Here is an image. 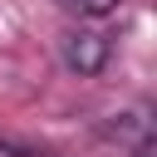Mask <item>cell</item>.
I'll return each mask as SVG.
<instances>
[{
	"instance_id": "6da1fadb",
	"label": "cell",
	"mask_w": 157,
	"mask_h": 157,
	"mask_svg": "<svg viewBox=\"0 0 157 157\" xmlns=\"http://www.w3.org/2000/svg\"><path fill=\"white\" fill-rule=\"evenodd\" d=\"M59 54H64V64H69L78 78H93V74L108 69V59H113V39H108L103 29H93V25H78V29L64 34Z\"/></svg>"
},
{
	"instance_id": "7a4b0ae2",
	"label": "cell",
	"mask_w": 157,
	"mask_h": 157,
	"mask_svg": "<svg viewBox=\"0 0 157 157\" xmlns=\"http://www.w3.org/2000/svg\"><path fill=\"white\" fill-rule=\"evenodd\" d=\"M103 132H108L113 142H123L132 157H147V152H152V118H147V108L118 113V123H108Z\"/></svg>"
},
{
	"instance_id": "3957f363",
	"label": "cell",
	"mask_w": 157,
	"mask_h": 157,
	"mask_svg": "<svg viewBox=\"0 0 157 157\" xmlns=\"http://www.w3.org/2000/svg\"><path fill=\"white\" fill-rule=\"evenodd\" d=\"M54 5H64V10L78 15V20H103V15H113L123 0H54Z\"/></svg>"
}]
</instances>
